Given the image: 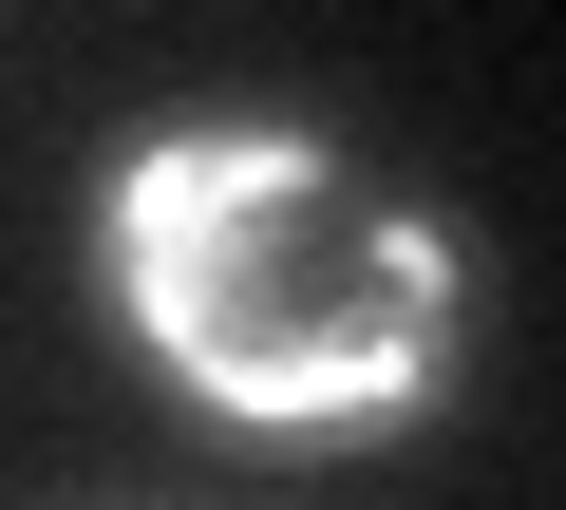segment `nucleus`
<instances>
[{"mask_svg":"<svg viewBox=\"0 0 566 510\" xmlns=\"http://www.w3.org/2000/svg\"><path fill=\"white\" fill-rule=\"evenodd\" d=\"M95 303L227 435H378L453 360V246L322 133H151L95 189Z\"/></svg>","mask_w":566,"mask_h":510,"instance_id":"nucleus-1","label":"nucleus"}]
</instances>
